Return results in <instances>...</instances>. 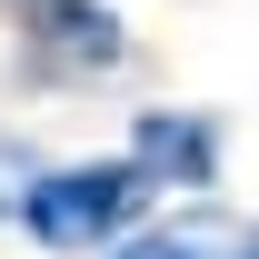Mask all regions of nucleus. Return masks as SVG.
Returning a JSON list of instances; mask_svg holds the SVG:
<instances>
[{"mask_svg":"<svg viewBox=\"0 0 259 259\" xmlns=\"http://www.w3.org/2000/svg\"><path fill=\"white\" fill-rule=\"evenodd\" d=\"M30 180H40V160L20 150V140H0V220H10V209L30 199Z\"/></svg>","mask_w":259,"mask_h":259,"instance_id":"39448f33","label":"nucleus"},{"mask_svg":"<svg viewBox=\"0 0 259 259\" xmlns=\"http://www.w3.org/2000/svg\"><path fill=\"white\" fill-rule=\"evenodd\" d=\"M120 10L110 0H40L30 20V70L40 80H90V70H120Z\"/></svg>","mask_w":259,"mask_h":259,"instance_id":"f03ea898","label":"nucleus"},{"mask_svg":"<svg viewBox=\"0 0 259 259\" xmlns=\"http://www.w3.org/2000/svg\"><path fill=\"white\" fill-rule=\"evenodd\" d=\"M110 259H259V220H229V209H169V220L130 229Z\"/></svg>","mask_w":259,"mask_h":259,"instance_id":"20e7f679","label":"nucleus"},{"mask_svg":"<svg viewBox=\"0 0 259 259\" xmlns=\"http://www.w3.org/2000/svg\"><path fill=\"white\" fill-rule=\"evenodd\" d=\"M130 169L150 190H209L220 180V120L209 110H150L130 130Z\"/></svg>","mask_w":259,"mask_h":259,"instance_id":"7ed1b4c3","label":"nucleus"},{"mask_svg":"<svg viewBox=\"0 0 259 259\" xmlns=\"http://www.w3.org/2000/svg\"><path fill=\"white\" fill-rule=\"evenodd\" d=\"M150 209V180L130 160H80V169H40L20 199V229L40 249H120Z\"/></svg>","mask_w":259,"mask_h":259,"instance_id":"f257e3e1","label":"nucleus"}]
</instances>
